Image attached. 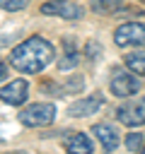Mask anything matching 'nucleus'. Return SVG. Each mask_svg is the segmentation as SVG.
Listing matches in <instances>:
<instances>
[{
    "mask_svg": "<svg viewBox=\"0 0 145 154\" xmlns=\"http://www.w3.org/2000/svg\"><path fill=\"white\" fill-rule=\"evenodd\" d=\"M82 84H85V79H82L80 75H72V77H68V82H65V91H68V94H77V91L82 89Z\"/></svg>",
    "mask_w": 145,
    "mask_h": 154,
    "instance_id": "obj_14",
    "label": "nucleus"
},
{
    "mask_svg": "<svg viewBox=\"0 0 145 154\" xmlns=\"http://www.w3.org/2000/svg\"><path fill=\"white\" fill-rule=\"evenodd\" d=\"M114 43L121 48L128 46H145V24L143 22H126L114 31Z\"/></svg>",
    "mask_w": 145,
    "mask_h": 154,
    "instance_id": "obj_3",
    "label": "nucleus"
},
{
    "mask_svg": "<svg viewBox=\"0 0 145 154\" xmlns=\"http://www.w3.org/2000/svg\"><path fill=\"white\" fill-rule=\"evenodd\" d=\"M126 67L135 75H145V48L126 53Z\"/></svg>",
    "mask_w": 145,
    "mask_h": 154,
    "instance_id": "obj_12",
    "label": "nucleus"
},
{
    "mask_svg": "<svg viewBox=\"0 0 145 154\" xmlns=\"http://www.w3.org/2000/svg\"><path fill=\"white\" fill-rule=\"evenodd\" d=\"M123 7V0H92V10L97 14H114Z\"/></svg>",
    "mask_w": 145,
    "mask_h": 154,
    "instance_id": "obj_13",
    "label": "nucleus"
},
{
    "mask_svg": "<svg viewBox=\"0 0 145 154\" xmlns=\"http://www.w3.org/2000/svg\"><path fill=\"white\" fill-rule=\"evenodd\" d=\"M114 96H133L135 91H140V79L135 77V72H126V70H116L109 84Z\"/></svg>",
    "mask_w": 145,
    "mask_h": 154,
    "instance_id": "obj_6",
    "label": "nucleus"
},
{
    "mask_svg": "<svg viewBox=\"0 0 145 154\" xmlns=\"http://www.w3.org/2000/svg\"><path fill=\"white\" fill-rule=\"evenodd\" d=\"M102 103H104V99H102L99 94H94V96H87V99H77V101H72V103L68 106V116H72V118L94 116V113L102 108Z\"/></svg>",
    "mask_w": 145,
    "mask_h": 154,
    "instance_id": "obj_8",
    "label": "nucleus"
},
{
    "mask_svg": "<svg viewBox=\"0 0 145 154\" xmlns=\"http://www.w3.org/2000/svg\"><path fill=\"white\" fill-rule=\"evenodd\" d=\"M41 12L48 14V17H60V19H82L85 10L70 0H51V2H44L41 5Z\"/></svg>",
    "mask_w": 145,
    "mask_h": 154,
    "instance_id": "obj_5",
    "label": "nucleus"
},
{
    "mask_svg": "<svg viewBox=\"0 0 145 154\" xmlns=\"http://www.w3.org/2000/svg\"><path fill=\"white\" fill-rule=\"evenodd\" d=\"M65 152L68 154H92V140L85 132H75L65 142Z\"/></svg>",
    "mask_w": 145,
    "mask_h": 154,
    "instance_id": "obj_10",
    "label": "nucleus"
},
{
    "mask_svg": "<svg viewBox=\"0 0 145 154\" xmlns=\"http://www.w3.org/2000/svg\"><path fill=\"white\" fill-rule=\"evenodd\" d=\"M29 5V0H0V7L7 10V12H17V10H24Z\"/></svg>",
    "mask_w": 145,
    "mask_h": 154,
    "instance_id": "obj_15",
    "label": "nucleus"
},
{
    "mask_svg": "<svg viewBox=\"0 0 145 154\" xmlns=\"http://www.w3.org/2000/svg\"><path fill=\"white\" fill-rule=\"evenodd\" d=\"M53 58H56V51H53L51 41H46L44 36H29L17 48H12L10 65L24 75H36V72L46 70L53 63Z\"/></svg>",
    "mask_w": 145,
    "mask_h": 154,
    "instance_id": "obj_1",
    "label": "nucleus"
},
{
    "mask_svg": "<svg viewBox=\"0 0 145 154\" xmlns=\"http://www.w3.org/2000/svg\"><path fill=\"white\" fill-rule=\"evenodd\" d=\"M19 123L29 128H44L51 125L56 118V106L53 103H29L24 111H19Z\"/></svg>",
    "mask_w": 145,
    "mask_h": 154,
    "instance_id": "obj_2",
    "label": "nucleus"
},
{
    "mask_svg": "<svg viewBox=\"0 0 145 154\" xmlns=\"http://www.w3.org/2000/svg\"><path fill=\"white\" fill-rule=\"evenodd\" d=\"M10 154H27V152H10Z\"/></svg>",
    "mask_w": 145,
    "mask_h": 154,
    "instance_id": "obj_19",
    "label": "nucleus"
},
{
    "mask_svg": "<svg viewBox=\"0 0 145 154\" xmlns=\"http://www.w3.org/2000/svg\"><path fill=\"white\" fill-rule=\"evenodd\" d=\"M77 63H80V53H77V48H75V43L65 38V55L58 60V70H60V72H68V70H72Z\"/></svg>",
    "mask_w": 145,
    "mask_h": 154,
    "instance_id": "obj_11",
    "label": "nucleus"
},
{
    "mask_svg": "<svg viewBox=\"0 0 145 154\" xmlns=\"http://www.w3.org/2000/svg\"><path fill=\"white\" fill-rule=\"evenodd\" d=\"M5 77H7V65H5V63H0V82H2Z\"/></svg>",
    "mask_w": 145,
    "mask_h": 154,
    "instance_id": "obj_18",
    "label": "nucleus"
},
{
    "mask_svg": "<svg viewBox=\"0 0 145 154\" xmlns=\"http://www.w3.org/2000/svg\"><path fill=\"white\" fill-rule=\"evenodd\" d=\"M27 96H29V82L22 79V77L0 89V101H5L10 106H22L27 101Z\"/></svg>",
    "mask_w": 145,
    "mask_h": 154,
    "instance_id": "obj_7",
    "label": "nucleus"
},
{
    "mask_svg": "<svg viewBox=\"0 0 145 154\" xmlns=\"http://www.w3.org/2000/svg\"><path fill=\"white\" fill-rule=\"evenodd\" d=\"M116 116L123 125L128 128H138L145 123V96H135V99H128L126 103H121L116 108Z\"/></svg>",
    "mask_w": 145,
    "mask_h": 154,
    "instance_id": "obj_4",
    "label": "nucleus"
},
{
    "mask_svg": "<svg viewBox=\"0 0 145 154\" xmlns=\"http://www.w3.org/2000/svg\"><path fill=\"white\" fill-rule=\"evenodd\" d=\"M92 135H97V140H99V142L104 144V149H109V152L121 144V137H118L116 128L109 125V123H97V125L92 128Z\"/></svg>",
    "mask_w": 145,
    "mask_h": 154,
    "instance_id": "obj_9",
    "label": "nucleus"
},
{
    "mask_svg": "<svg viewBox=\"0 0 145 154\" xmlns=\"http://www.w3.org/2000/svg\"><path fill=\"white\" fill-rule=\"evenodd\" d=\"M143 154H145V144H143Z\"/></svg>",
    "mask_w": 145,
    "mask_h": 154,
    "instance_id": "obj_20",
    "label": "nucleus"
},
{
    "mask_svg": "<svg viewBox=\"0 0 145 154\" xmlns=\"http://www.w3.org/2000/svg\"><path fill=\"white\" fill-rule=\"evenodd\" d=\"M140 144H143V135H140V132H130V135H126V147H128L130 152H138Z\"/></svg>",
    "mask_w": 145,
    "mask_h": 154,
    "instance_id": "obj_16",
    "label": "nucleus"
},
{
    "mask_svg": "<svg viewBox=\"0 0 145 154\" xmlns=\"http://www.w3.org/2000/svg\"><path fill=\"white\" fill-rule=\"evenodd\" d=\"M85 53H87V58H89V60H97V55H99V46H97L94 41H89V43H87V48H85Z\"/></svg>",
    "mask_w": 145,
    "mask_h": 154,
    "instance_id": "obj_17",
    "label": "nucleus"
}]
</instances>
